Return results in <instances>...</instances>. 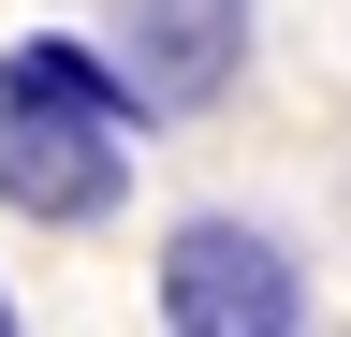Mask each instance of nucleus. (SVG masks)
<instances>
[{
    "mask_svg": "<svg viewBox=\"0 0 351 337\" xmlns=\"http://www.w3.org/2000/svg\"><path fill=\"white\" fill-rule=\"evenodd\" d=\"M161 337H307V264L249 205H191L161 235Z\"/></svg>",
    "mask_w": 351,
    "mask_h": 337,
    "instance_id": "nucleus-1",
    "label": "nucleus"
},
{
    "mask_svg": "<svg viewBox=\"0 0 351 337\" xmlns=\"http://www.w3.org/2000/svg\"><path fill=\"white\" fill-rule=\"evenodd\" d=\"M0 73H15V89H44V103H73V117H117V132H132L117 59H103V45H73V30H15V45H0Z\"/></svg>",
    "mask_w": 351,
    "mask_h": 337,
    "instance_id": "nucleus-4",
    "label": "nucleus"
},
{
    "mask_svg": "<svg viewBox=\"0 0 351 337\" xmlns=\"http://www.w3.org/2000/svg\"><path fill=\"white\" fill-rule=\"evenodd\" d=\"M0 337H29V323H15V293H0Z\"/></svg>",
    "mask_w": 351,
    "mask_h": 337,
    "instance_id": "nucleus-5",
    "label": "nucleus"
},
{
    "mask_svg": "<svg viewBox=\"0 0 351 337\" xmlns=\"http://www.w3.org/2000/svg\"><path fill=\"white\" fill-rule=\"evenodd\" d=\"M249 73V0H117V89L132 132H191Z\"/></svg>",
    "mask_w": 351,
    "mask_h": 337,
    "instance_id": "nucleus-3",
    "label": "nucleus"
},
{
    "mask_svg": "<svg viewBox=\"0 0 351 337\" xmlns=\"http://www.w3.org/2000/svg\"><path fill=\"white\" fill-rule=\"evenodd\" d=\"M0 205L44 235H103L117 205H132V132L117 117H73V103H44L0 73Z\"/></svg>",
    "mask_w": 351,
    "mask_h": 337,
    "instance_id": "nucleus-2",
    "label": "nucleus"
}]
</instances>
